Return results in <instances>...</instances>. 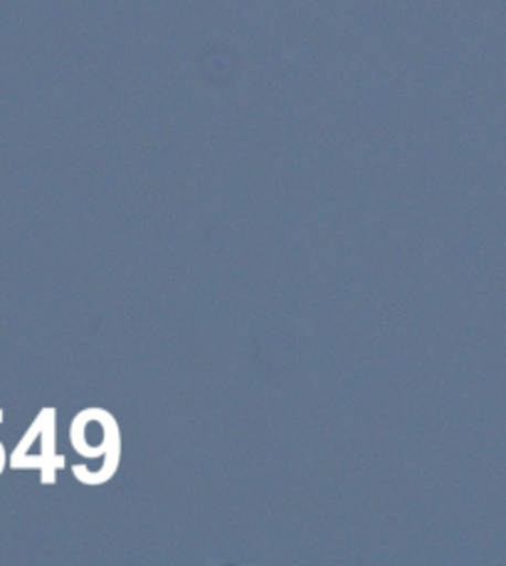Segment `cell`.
Listing matches in <instances>:
<instances>
[{
  "label": "cell",
  "mask_w": 506,
  "mask_h": 566,
  "mask_svg": "<svg viewBox=\"0 0 506 566\" xmlns=\"http://www.w3.org/2000/svg\"><path fill=\"white\" fill-rule=\"evenodd\" d=\"M0 421H3V413H0ZM3 468H6V450L0 446V473H3Z\"/></svg>",
  "instance_id": "1"
}]
</instances>
